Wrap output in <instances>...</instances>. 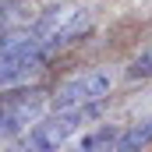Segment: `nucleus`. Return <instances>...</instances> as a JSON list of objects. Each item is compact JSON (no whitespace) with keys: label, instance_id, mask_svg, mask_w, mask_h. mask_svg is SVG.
I'll list each match as a JSON object with an SVG mask.
<instances>
[{"label":"nucleus","instance_id":"nucleus-1","mask_svg":"<svg viewBox=\"0 0 152 152\" xmlns=\"http://www.w3.org/2000/svg\"><path fill=\"white\" fill-rule=\"evenodd\" d=\"M103 106L106 103L81 106V110H53L50 117H39L25 134H18V142L7 152H57L75 131H81L88 120H96V117L103 113Z\"/></svg>","mask_w":152,"mask_h":152},{"label":"nucleus","instance_id":"nucleus-2","mask_svg":"<svg viewBox=\"0 0 152 152\" xmlns=\"http://www.w3.org/2000/svg\"><path fill=\"white\" fill-rule=\"evenodd\" d=\"M53 57V50L28 28V32H11L0 42V88H14L21 81L42 71V64Z\"/></svg>","mask_w":152,"mask_h":152},{"label":"nucleus","instance_id":"nucleus-3","mask_svg":"<svg viewBox=\"0 0 152 152\" xmlns=\"http://www.w3.org/2000/svg\"><path fill=\"white\" fill-rule=\"evenodd\" d=\"M50 96L46 88H14L0 96V142H11L25 134L46 110Z\"/></svg>","mask_w":152,"mask_h":152},{"label":"nucleus","instance_id":"nucleus-4","mask_svg":"<svg viewBox=\"0 0 152 152\" xmlns=\"http://www.w3.org/2000/svg\"><path fill=\"white\" fill-rule=\"evenodd\" d=\"M113 92V75L106 67H88L81 75L67 78L57 92H53V110H81V106H99L106 103Z\"/></svg>","mask_w":152,"mask_h":152},{"label":"nucleus","instance_id":"nucleus-5","mask_svg":"<svg viewBox=\"0 0 152 152\" xmlns=\"http://www.w3.org/2000/svg\"><path fill=\"white\" fill-rule=\"evenodd\" d=\"M78 7L81 4H71V0H64V4H53V7H46L42 14L36 18V25H32V32H36L53 53L60 50V36H64V28H67V21L78 14Z\"/></svg>","mask_w":152,"mask_h":152},{"label":"nucleus","instance_id":"nucleus-6","mask_svg":"<svg viewBox=\"0 0 152 152\" xmlns=\"http://www.w3.org/2000/svg\"><path fill=\"white\" fill-rule=\"evenodd\" d=\"M149 145H152V117H142V120L120 127V134L113 142V152H145Z\"/></svg>","mask_w":152,"mask_h":152},{"label":"nucleus","instance_id":"nucleus-7","mask_svg":"<svg viewBox=\"0 0 152 152\" xmlns=\"http://www.w3.org/2000/svg\"><path fill=\"white\" fill-rule=\"evenodd\" d=\"M117 134H120V127H117V124H99V127L85 131V138L78 142L75 149H67V152H113Z\"/></svg>","mask_w":152,"mask_h":152},{"label":"nucleus","instance_id":"nucleus-8","mask_svg":"<svg viewBox=\"0 0 152 152\" xmlns=\"http://www.w3.org/2000/svg\"><path fill=\"white\" fill-rule=\"evenodd\" d=\"M124 75L131 78V81H149L152 78V42L142 46V50L127 60V71H124Z\"/></svg>","mask_w":152,"mask_h":152},{"label":"nucleus","instance_id":"nucleus-9","mask_svg":"<svg viewBox=\"0 0 152 152\" xmlns=\"http://www.w3.org/2000/svg\"><path fill=\"white\" fill-rule=\"evenodd\" d=\"M14 21H18V7H14V0H0V39L11 36Z\"/></svg>","mask_w":152,"mask_h":152}]
</instances>
